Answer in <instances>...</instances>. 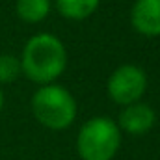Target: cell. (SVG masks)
Returning a JSON list of instances; mask_svg holds the SVG:
<instances>
[{"label": "cell", "mask_w": 160, "mask_h": 160, "mask_svg": "<svg viewBox=\"0 0 160 160\" xmlns=\"http://www.w3.org/2000/svg\"><path fill=\"white\" fill-rule=\"evenodd\" d=\"M119 145L121 130L118 123L104 116L88 119L77 136V151L82 160H112Z\"/></svg>", "instance_id": "3"}, {"label": "cell", "mask_w": 160, "mask_h": 160, "mask_svg": "<svg viewBox=\"0 0 160 160\" xmlns=\"http://www.w3.org/2000/svg\"><path fill=\"white\" fill-rule=\"evenodd\" d=\"M99 4L101 0H54L58 13L69 21H84L91 17Z\"/></svg>", "instance_id": "7"}, {"label": "cell", "mask_w": 160, "mask_h": 160, "mask_svg": "<svg viewBox=\"0 0 160 160\" xmlns=\"http://www.w3.org/2000/svg\"><path fill=\"white\" fill-rule=\"evenodd\" d=\"M145 89H147V75L142 67L134 63L119 65L110 75L106 84L108 97L119 106H127L142 101Z\"/></svg>", "instance_id": "4"}, {"label": "cell", "mask_w": 160, "mask_h": 160, "mask_svg": "<svg viewBox=\"0 0 160 160\" xmlns=\"http://www.w3.org/2000/svg\"><path fill=\"white\" fill-rule=\"evenodd\" d=\"M2 108H4V93L0 89V112H2Z\"/></svg>", "instance_id": "10"}, {"label": "cell", "mask_w": 160, "mask_h": 160, "mask_svg": "<svg viewBox=\"0 0 160 160\" xmlns=\"http://www.w3.org/2000/svg\"><path fill=\"white\" fill-rule=\"evenodd\" d=\"M21 62L13 54H0V84H11L21 75Z\"/></svg>", "instance_id": "9"}, {"label": "cell", "mask_w": 160, "mask_h": 160, "mask_svg": "<svg viewBox=\"0 0 160 160\" xmlns=\"http://www.w3.org/2000/svg\"><path fill=\"white\" fill-rule=\"evenodd\" d=\"M77 101L60 84H45L32 95V114L50 130H65L77 119Z\"/></svg>", "instance_id": "2"}, {"label": "cell", "mask_w": 160, "mask_h": 160, "mask_svg": "<svg viewBox=\"0 0 160 160\" xmlns=\"http://www.w3.org/2000/svg\"><path fill=\"white\" fill-rule=\"evenodd\" d=\"M157 123V114L155 110L147 104V102H132L123 106L118 119V127L121 132L132 134V136H142L145 132H149Z\"/></svg>", "instance_id": "5"}, {"label": "cell", "mask_w": 160, "mask_h": 160, "mask_svg": "<svg viewBox=\"0 0 160 160\" xmlns=\"http://www.w3.org/2000/svg\"><path fill=\"white\" fill-rule=\"evenodd\" d=\"M19 62L22 75L34 84H54L67 67V50L60 38L43 32L26 41Z\"/></svg>", "instance_id": "1"}, {"label": "cell", "mask_w": 160, "mask_h": 160, "mask_svg": "<svg viewBox=\"0 0 160 160\" xmlns=\"http://www.w3.org/2000/svg\"><path fill=\"white\" fill-rule=\"evenodd\" d=\"M15 11L21 21L36 24L48 17L50 13V0H17Z\"/></svg>", "instance_id": "8"}, {"label": "cell", "mask_w": 160, "mask_h": 160, "mask_svg": "<svg viewBox=\"0 0 160 160\" xmlns=\"http://www.w3.org/2000/svg\"><path fill=\"white\" fill-rule=\"evenodd\" d=\"M132 28L145 38L160 36V0H136L130 9Z\"/></svg>", "instance_id": "6"}]
</instances>
